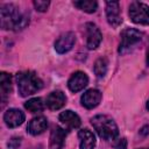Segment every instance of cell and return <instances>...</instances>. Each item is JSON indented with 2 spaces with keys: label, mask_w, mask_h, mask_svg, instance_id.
<instances>
[{
  "label": "cell",
  "mask_w": 149,
  "mask_h": 149,
  "mask_svg": "<svg viewBox=\"0 0 149 149\" xmlns=\"http://www.w3.org/2000/svg\"><path fill=\"white\" fill-rule=\"evenodd\" d=\"M66 97L62 91H54L47 97V106L51 111H57L65 105Z\"/></svg>",
  "instance_id": "cell-13"
},
{
  "label": "cell",
  "mask_w": 149,
  "mask_h": 149,
  "mask_svg": "<svg viewBox=\"0 0 149 149\" xmlns=\"http://www.w3.org/2000/svg\"><path fill=\"white\" fill-rule=\"evenodd\" d=\"M73 5L78 7L79 9L86 12V13H94L97 10L98 3L94 0H81V1H74Z\"/></svg>",
  "instance_id": "cell-18"
},
{
  "label": "cell",
  "mask_w": 149,
  "mask_h": 149,
  "mask_svg": "<svg viewBox=\"0 0 149 149\" xmlns=\"http://www.w3.org/2000/svg\"><path fill=\"white\" fill-rule=\"evenodd\" d=\"M21 143V137H13L8 142V148L9 149H17Z\"/></svg>",
  "instance_id": "cell-23"
},
{
  "label": "cell",
  "mask_w": 149,
  "mask_h": 149,
  "mask_svg": "<svg viewBox=\"0 0 149 149\" xmlns=\"http://www.w3.org/2000/svg\"><path fill=\"white\" fill-rule=\"evenodd\" d=\"M59 121L68 128V129H74L80 126V118L72 111L68 109L59 114Z\"/></svg>",
  "instance_id": "cell-14"
},
{
  "label": "cell",
  "mask_w": 149,
  "mask_h": 149,
  "mask_svg": "<svg viewBox=\"0 0 149 149\" xmlns=\"http://www.w3.org/2000/svg\"><path fill=\"white\" fill-rule=\"evenodd\" d=\"M87 83H88V77L86 76V73L83 71H76L70 77L68 81V87L71 92L76 93V92L81 91L87 85Z\"/></svg>",
  "instance_id": "cell-8"
},
{
  "label": "cell",
  "mask_w": 149,
  "mask_h": 149,
  "mask_svg": "<svg viewBox=\"0 0 149 149\" xmlns=\"http://www.w3.org/2000/svg\"><path fill=\"white\" fill-rule=\"evenodd\" d=\"M113 146H114V148L115 149H127V141H126V139H118L114 143H113Z\"/></svg>",
  "instance_id": "cell-22"
},
{
  "label": "cell",
  "mask_w": 149,
  "mask_h": 149,
  "mask_svg": "<svg viewBox=\"0 0 149 149\" xmlns=\"http://www.w3.org/2000/svg\"><path fill=\"white\" fill-rule=\"evenodd\" d=\"M148 126H144L142 129H141V134H143V135H146V134H148Z\"/></svg>",
  "instance_id": "cell-24"
},
{
  "label": "cell",
  "mask_w": 149,
  "mask_h": 149,
  "mask_svg": "<svg viewBox=\"0 0 149 149\" xmlns=\"http://www.w3.org/2000/svg\"><path fill=\"white\" fill-rule=\"evenodd\" d=\"M146 62H147V65L149 66V49H148V52H147V61Z\"/></svg>",
  "instance_id": "cell-25"
},
{
  "label": "cell",
  "mask_w": 149,
  "mask_h": 149,
  "mask_svg": "<svg viewBox=\"0 0 149 149\" xmlns=\"http://www.w3.org/2000/svg\"><path fill=\"white\" fill-rule=\"evenodd\" d=\"M142 33L133 28H126L121 33V42L119 45V54L125 55L132 52L142 41Z\"/></svg>",
  "instance_id": "cell-4"
},
{
  "label": "cell",
  "mask_w": 149,
  "mask_h": 149,
  "mask_svg": "<svg viewBox=\"0 0 149 149\" xmlns=\"http://www.w3.org/2000/svg\"><path fill=\"white\" fill-rule=\"evenodd\" d=\"M129 17L134 23L149 24V6L140 1H133L129 5Z\"/></svg>",
  "instance_id": "cell-5"
},
{
  "label": "cell",
  "mask_w": 149,
  "mask_h": 149,
  "mask_svg": "<svg viewBox=\"0 0 149 149\" xmlns=\"http://www.w3.org/2000/svg\"><path fill=\"white\" fill-rule=\"evenodd\" d=\"M85 29H86V47L91 50L98 48L102 40L100 29L97 27V24H94L92 22L86 23Z\"/></svg>",
  "instance_id": "cell-6"
},
{
  "label": "cell",
  "mask_w": 149,
  "mask_h": 149,
  "mask_svg": "<svg viewBox=\"0 0 149 149\" xmlns=\"http://www.w3.org/2000/svg\"><path fill=\"white\" fill-rule=\"evenodd\" d=\"M17 90L21 97H28L42 88L43 81L34 71H21L16 74Z\"/></svg>",
  "instance_id": "cell-2"
},
{
  "label": "cell",
  "mask_w": 149,
  "mask_h": 149,
  "mask_svg": "<svg viewBox=\"0 0 149 149\" xmlns=\"http://www.w3.org/2000/svg\"><path fill=\"white\" fill-rule=\"evenodd\" d=\"M91 123L102 140L106 141L114 140L119 134V128L115 121L108 115H102V114L95 115L91 119Z\"/></svg>",
  "instance_id": "cell-3"
},
{
  "label": "cell",
  "mask_w": 149,
  "mask_h": 149,
  "mask_svg": "<svg viewBox=\"0 0 149 149\" xmlns=\"http://www.w3.org/2000/svg\"><path fill=\"white\" fill-rule=\"evenodd\" d=\"M147 109L149 111V100H148V102H147Z\"/></svg>",
  "instance_id": "cell-26"
},
{
  "label": "cell",
  "mask_w": 149,
  "mask_h": 149,
  "mask_svg": "<svg viewBox=\"0 0 149 149\" xmlns=\"http://www.w3.org/2000/svg\"><path fill=\"white\" fill-rule=\"evenodd\" d=\"M3 121L9 128L19 127L24 121V114L17 108H9L3 114Z\"/></svg>",
  "instance_id": "cell-10"
},
{
  "label": "cell",
  "mask_w": 149,
  "mask_h": 149,
  "mask_svg": "<svg viewBox=\"0 0 149 149\" xmlns=\"http://www.w3.org/2000/svg\"><path fill=\"white\" fill-rule=\"evenodd\" d=\"M106 16L107 21L112 27H118L122 19L120 16V5L118 1H107L106 2Z\"/></svg>",
  "instance_id": "cell-9"
},
{
  "label": "cell",
  "mask_w": 149,
  "mask_h": 149,
  "mask_svg": "<svg viewBox=\"0 0 149 149\" xmlns=\"http://www.w3.org/2000/svg\"><path fill=\"white\" fill-rule=\"evenodd\" d=\"M101 92L99 90H95V88H91V90H87L80 98V101H81V105L85 107V108H88V109H92L94 107H97L99 105V102L101 101Z\"/></svg>",
  "instance_id": "cell-11"
},
{
  "label": "cell",
  "mask_w": 149,
  "mask_h": 149,
  "mask_svg": "<svg viewBox=\"0 0 149 149\" xmlns=\"http://www.w3.org/2000/svg\"><path fill=\"white\" fill-rule=\"evenodd\" d=\"M0 88H1V100L6 101L7 97L12 91V76L7 72H1L0 74Z\"/></svg>",
  "instance_id": "cell-17"
},
{
  "label": "cell",
  "mask_w": 149,
  "mask_h": 149,
  "mask_svg": "<svg viewBox=\"0 0 149 149\" xmlns=\"http://www.w3.org/2000/svg\"><path fill=\"white\" fill-rule=\"evenodd\" d=\"M65 136H66V132L62 127H59V126L54 127V129L51 130V134H50L49 148L50 149H62L63 144H64Z\"/></svg>",
  "instance_id": "cell-12"
},
{
  "label": "cell",
  "mask_w": 149,
  "mask_h": 149,
  "mask_svg": "<svg viewBox=\"0 0 149 149\" xmlns=\"http://www.w3.org/2000/svg\"><path fill=\"white\" fill-rule=\"evenodd\" d=\"M48 127V121L44 116H37V118H34L29 123H28V133L31 134V135H40L42 134Z\"/></svg>",
  "instance_id": "cell-15"
},
{
  "label": "cell",
  "mask_w": 149,
  "mask_h": 149,
  "mask_svg": "<svg viewBox=\"0 0 149 149\" xmlns=\"http://www.w3.org/2000/svg\"><path fill=\"white\" fill-rule=\"evenodd\" d=\"M49 5H50L49 1H43V0H36V1H34V7L38 12H45L48 9Z\"/></svg>",
  "instance_id": "cell-21"
},
{
  "label": "cell",
  "mask_w": 149,
  "mask_h": 149,
  "mask_svg": "<svg viewBox=\"0 0 149 149\" xmlns=\"http://www.w3.org/2000/svg\"><path fill=\"white\" fill-rule=\"evenodd\" d=\"M24 107H26V109H28L30 113H37V112L43 111L44 105H43V101H42L41 98H33V99H29V100L24 104Z\"/></svg>",
  "instance_id": "cell-19"
},
{
  "label": "cell",
  "mask_w": 149,
  "mask_h": 149,
  "mask_svg": "<svg viewBox=\"0 0 149 149\" xmlns=\"http://www.w3.org/2000/svg\"><path fill=\"white\" fill-rule=\"evenodd\" d=\"M76 43V35L72 31L62 34L55 42V50L58 54H65L70 51Z\"/></svg>",
  "instance_id": "cell-7"
},
{
  "label": "cell",
  "mask_w": 149,
  "mask_h": 149,
  "mask_svg": "<svg viewBox=\"0 0 149 149\" xmlns=\"http://www.w3.org/2000/svg\"><path fill=\"white\" fill-rule=\"evenodd\" d=\"M29 23V17L17 9L12 3H6L1 6L0 9V24L5 30H21L26 28Z\"/></svg>",
  "instance_id": "cell-1"
},
{
  "label": "cell",
  "mask_w": 149,
  "mask_h": 149,
  "mask_svg": "<svg viewBox=\"0 0 149 149\" xmlns=\"http://www.w3.org/2000/svg\"><path fill=\"white\" fill-rule=\"evenodd\" d=\"M107 65H108V62L105 57H101V58H98L94 63V66H93V71L94 73L97 74V77L99 78H102L105 74H106V71H107Z\"/></svg>",
  "instance_id": "cell-20"
},
{
  "label": "cell",
  "mask_w": 149,
  "mask_h": 149,
  "mask_svg": "<svg viewBox=\"0 0 149 149\" xmlns=\"http://www.w3.org/2000/svg\"><path fill=\"white\" fill-rule=\"evenodd\" d=\"M78 137H79V142H80V149H93L95 146V137L94 134L85 128L79 130L78 133Z\"/></svg>",
  "instance_id": "cell-16"
}]
</instances>
